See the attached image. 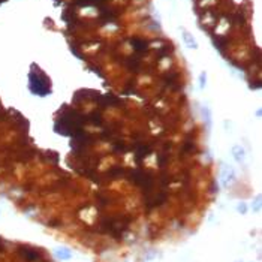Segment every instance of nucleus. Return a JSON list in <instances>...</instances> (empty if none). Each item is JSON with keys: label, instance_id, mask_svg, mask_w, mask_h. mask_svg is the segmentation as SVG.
Here are the masks:
<instances>
[{"label": "nucleus", "instance_id": "7", "mask_svg": "<svg viewBox=\"0 0 262 262\" xmlns=\"http://www.w3.org/2000/svg\"><path fill=\"white\" fill-rule=\"evenodd\" d=\"M151 150H150V147H145V145H141L139 147V150H138V157H144L145 154H148Z\"/></svg>", "mask_w": 262, "mask_h": 262}, {"label": "nucleus", "instance_id": "8", "mask_svg": "<svg viewBox=\"0 0 262 262\" xmlns=\"http://www.w3.org/2000/svg\"><path fill=\"white\" fill-rule=\"evenodd\" d=\"M204 114H207V126L211 127V115H210V109H208V108H205L204 109Z\"/></svg>", "mask_w": 262, "mask_h": 262}, {"label": "nucleus", "instance_id": "4", "mask_svg": "<svg viewBox=\"0 0 262 262\" xmlns=\"http://www.w3.org/2000/svg\"><path fill=\"white\" fill-rule=\"evenodd\" d=\"M232 156L237 162H243L244 160V156H246V151L241 145H234L232 147Z\"/></svg>", "mask_w": 262, "mask_h": 262}, {"label": "nucleus", "instance_id": "1", "mask_svg": "<svg viewBox=\"0 0 262 262\" xmlns=\"http://www.w3.org/2000/svg\"><path fill=\"white\" fill-rule=\"evenodd\" d=\"M29 85L32 93L38 96H46L48 93H51V82L44 73L41 72H30L29 73Z\"/></svg>", "mask_w": 262, "mask_h": 262}, {"label": "nucleus", "instance_id": "2", "mask_svg": "<svg viewBox=\"0 0 262 262\" xmlns=\"http://www.w3.org/2000/svg\"><path fill=\"white\" fill-rule=\"evenodd\" d=\"M234 178H235V174H234V171H232L231 168L222 169V184H223L225 187H228L229 184L234 181Z\"/></svg>", "mask_w": 262, "mask_h": 262}, {"label": "nucleus", "instance_id": "10", "mask_svg": "<svg viewBox=\"0 0 262 262\" xmlns=\"http://www.w3.org/2000/svg\"><path fill=\"white\" fill-rule=\"evenodd\" d=\"M199 81H201V87H204V85H205V72H202V73H201Z\"/></svg>", "mask_w": 262, "mask_h": 262}, {"label": "nucleus", "instance_id": "9", "mask_svg": "<svg viewBox=\"0 0 262 262\" xmlns=\"http://www.w3.org/2000/svg\"><path fill=\"white\" fill-rule=\"evenodd\" d=\"M238 211L241 213V214H246V211H247V207H246V204H240L238 205Z\"/></svg>", "mask_w": 262, "mask_h": 262}, {"label": "nucleus", "instance_id": "6", "mask_svg": "<svg viewBox=\"0 0 262 262\" xmlns=\"http://www.w3.org/2000/svg\"><path fill=\"white\" fill-rule=\"evenodd\" d=\"M130 44L137 51H145L147 50V42L142 41V39H130Z\"/></svg>", "mask_w": 262, "mask_h": 262}, {"label": "nucleus", "instance_id": "5", "mask_svg": "<svg viewBox=\"0 0 262 262\" xmlns=\"http://www.w3.org/2000/svg\"><path fill=\"white\" fill-rule=\"evenodd\" d=\"M183 39H184V42L187 44V46H189V48H192V50H196V48H198V42L195 41V38L190 33H189V32L183 30Z\"/></svg>", "mask_w": 262, "mask_h": 262}, {"label": "nucleus", "instance_id": "3", "mask_svg": "<svg viewBox=\"0 0 262 262\" xmlns=\"http://www.w3.org/2000/svg\"><path fill=\"white\" fill-rule=\"evenodd\" d=\"M54 253H56V256L58 259H62V261H68V259L72 258V252L69 249H66V247H58V249L54 250Z\"/></svg>", "mask_w": 262, "mask_h": 262}]
</instances>
